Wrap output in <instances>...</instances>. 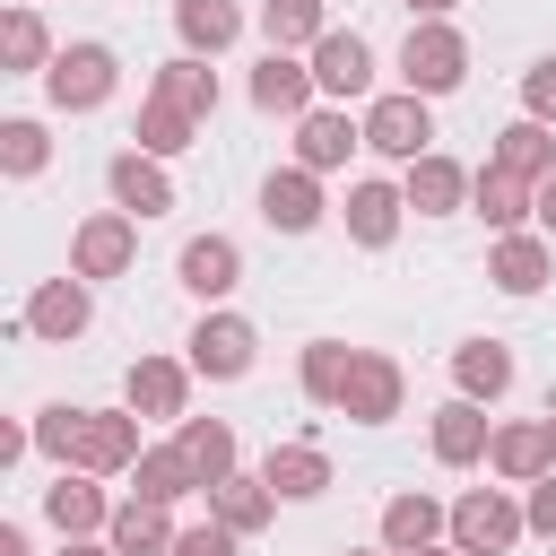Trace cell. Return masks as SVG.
Instances as JSON below:
<instances>
[{
	"label": "cell",
	"mask_w": 556,
	"mask_h": 556,
	"mask_svg": "<svg viewBox=\"0 0 556 556\" xmlns=\"http://www.w3.org/2000/svg\"><path fill=\"white\" fill-rule=\"evenodd\" d=\"M130 495L139 504H182V495H200V478H191V460H182V443H148L139 452V469H130Z\"/></svg>",
	"instance_id": "1f68e13d"
},
{
	"label": "cell",
	"mask_w": 556,
	"mask_h": 556,
	"mask_svg": "<svg viewBox=\"0 0 556 556\" xmlns=\"http://www.w3.org/2000/svg\"><path fill=\"white\" fill-rule=\"evenodd\" d=\"M400 217H408V191L382 182V174H356L348 200H339V226H348L356 252H391V243H400Z\"/></svg>",
	"instance_id": "9c48e42d"
},
{
	"label": "cell",
	"mask_w": 556,
	"mask_h": 556,
	"mask_svg": "<svg viewBox=\"0 0 556 556\" xmlns=\"http://www.w3.org/2000/svg\"><path fill=\"white\" fill-rule=\"evenodd\" d=\"M113 495H104V478H87V469H52V486H43V521L61 530V539H104L113 530Z\"/></svg>",
	"instance_id": "5bb4252c"
},
{
	"label": "cell",
	"mask_w": 556,
	"mask_h": 556,
	"mask_svg": "<svg viewBox=\"0 0 556 556\" xmlns=\"http://www.w3.org/2000/svg\"><path fill=\"white\" fill-rule=\"evenodd\" d=\"M417 556H460V547H452V539H443V547H417Z\"/></svg>",
	"instance_id": "7dc6e473"
},
{
	"label": "cell",
	"mask_w": 556,
	"mask_h": 556,
	"mask_svg": "<svg viewBox=\"0 0 556 556\" xmlns=\"http://www.w3.org/2000/svg\"><path fill=\"white\" fill-rule=\"evenodd\" d=\"M521 113H530V122H547V130H556V52H547V61H530V70H521Z\"/></svg>",
	"instance_id": "ab89813d"
},
{
	"label": "cell",
	"mask_w": 556,
	"mask_h": 556,
	"mask_svg": "<svg viewBox=\"0 0 556 556\" xmlns=\"http://www.w3.org/2000/svg\"><path fill=\"white\" fill-rule=\"evenodd\" d=\"M130 269H139V217L96 208V217H78V226H70V278L104 287V278H130Z\"/></svg>",
	"instance_id": "5b68a950"
},
{
	"label": "cell",
	"mask_w": 556,
	"mask_h": 556,
	"mask_svg": "<svg viewBox=\"0 0 556 556\" xmlns=\"http://www.w3.org/2000/svg\"><path fill=\"white\" fill-rule=\"evenodd\" d=\"M356 148H365V113H348V104H313L295 122V165L304 174H339Z\"/></svg>",
	"instance_id": "e0dca14e"
},
{
	"label": "cell",
	"mask_w": 556,
	"mask_h": 556,
	"mask_svg": "<svg viewBox=\"0 0 556 556\" xmlns=\"http://www.w3.org/2000/svg\"><path fill=\"white\" fill-rule=\"evenodd\" d=\"M486 443H495V417H486L478 400H460V391H452V400H434V408H426V452H434L443 469H478V460H486Z\"/></svg>",
	"instance_id": "7c38bea8"
},
{
	"label": "cell",
	"mask_w": 556,
	"mask_h": 556,
	"mask_svg": "<svg viewBox=\"0 0 556 556\" xmlns=\"http://www.w3.org/2000/svg\"><path fill=\"white\" fill-rule=\"evenodd\" d=\"M400 9H408V26H417V17H452L460 0H400Z\"/></svg>",
	"instance_id": "f6af8a7d"
},
{
	"label": "cell",
	"mask_w": 556,
	"mask_h": 556,
	"mask_svg": "<svg viewBox=\"0 0 556 556\" xmlns=\"http://www.w3.org/2000/svg\"><path fill=\"white\" fill-rule=\"evenodd\" d=\"M313 87H321V104H374V43L356 35V26H330L313 52Z\"/></svg>",
	"instance_id": "ba28073f"
},
{
	"label": "cell",
	"mask_w": 556,
	"mask_h": 556,
	"mask_svg": "<svg viewBox=\"0 0 556 556\" xmlns=\"http://www.w3.org/2000/svg\"><path fill=\"white\" fill-rule=\"evenodd\" d=\"M113 87H122V52L113 43H61L52 70H43V104L52 113H96V104H113Z\"/></svg>",
	"instance_id": "7a4b0ae2"
},
{
	"label": "cell",
	"mask_w": 556,
	"mask_h": 556,
	"mask_svg": "<svg viewBox=\"0 0 556 556\" xmlns=\"http://www.w3.org/2000/svg\"><path fill=\"white\" fill-rule=\"evenodd\" d=\"M191 139H200V122H191V113H174L165 96H148V104H139V122H130V148H139V156H165V165H174Z\"/></svg>",
	"instance_id": "d590c367"
},
{
	"label": "cell",
	"mask_w": 556,
	"mask_h": 556,
	"mask_svg": "<svg viewBox=\"0 0 556 556\" xmlns=\"http://www.w3.org/2000/svg\"><path fill=\"white\" fill-rule=\"evenodd\" d=\"M148 96H165V104H174V113H191V122H208L226 87H217V70H208L200 52H174V61H156V78H148Z\"/></svg>",
	"instance_id": "f546056e"
},
{
	"label": "cell",
	"mask_w": 556,
	"mask_h": 556,
	"mask_svg": "<svg viewBox=\"0 0 556 556\" xmlns=\"http://www.w3.org/2000/svg\"><path fill=\"white\" fill-rule=\"evenodd\" d=\"M313 104H321L313 61H304V52H261V70H252V113H269V122H304Z\"/></svg>",
	"instance_id": "2e32d148"
},
{
	"label": "cell",
	"mask_w": 556,
	"mask_h": 556,
	"mask_svg": "<svg viewBox=\"0 0 556 556\" xmlns=\"http://www.w3.org/2000/svg\"><path fill=\"white\" fill-rule=\"evenodd\" d=\"M460 78H469V35H460L452 17H417L408 43H400V87L434 104V96H452Z\"/></svg>",
	"instance_id": "6da1fadb"
},
{
	"label": "cell",
	"mask_w": 556,
	"mask_h": 556,
	"mask_svg": "<svg viewBox=\"0 0 556 556\" xmlns=\"http://www.w3.org/2000/svg\"><path fill=\"white\" fill-rule=\"evenodd\" d=\"M330 35V9L321 0H261V43L269 52H313Z\"/></svg>",
	"instance_id": "e575fe53"
},
{
	"label": "cell",
	"mask_w": 556,
	"mask_h": 556,
	"mask_svg": "<svg viewBox=\"0 0 556 556\" xmlns=\"http://www.w3.org/2000/svg\"><path fill=\"white\" fill-rule=\"evenodd\" d=\"M174 35H182V52L217 61V52L243 35V9H235V0H174Z\"/></svg>",
	"instance_id": "836d02e7"
},
{
	"label": "cell",
	"mask_w": 556,
	"mask_h": 556,
	"mask_svg": "<svg viewBox=\"0 0 556 556\" xmlns=\"http://www.w3.org/2000/svg\"><path fill=\"white\" fill-rule=\"evenodd\" d=\"M191 382H200L191 356H130V374H122V408L182 426V417H191Z\"/></svg>",
	"instance_id": "8fae6325"
},
{
	"label": "cell",
	"mask_w": 556,
	"mask_h": 556,
	"mask_svg": "<svg viewBox=\"0 0 556 556\" xmlns=\"http://www.w3.org/2000/svg\"><path fill=\"white\" fill-rule=\"evenodd\" d=\"M261 478L278 486V504H313V495H330V452L313 434H287V443H269Z\"/></svg>",
	"instance_id": "cb8c5ba5"
},
{
	"label": "cell",
	"mask_w": 556,
	"mask_h": 556,
	"mask_svg": "<svg viewBox=\"0 0 556 556\" xmlns=\"http://www.w3.org/2000/svg\"><path fill=\"white\" fill-rule=\"evenodd\" d=\"M339 556H391V547H339Z\"/></svg>",
	"instance_id": "c3c4849f"
},
{
	"label": "cell",
	"mask_w": 556,
	"mask_h": 556,
	"mask_svg": "<svg viewBox=\"0 0 556 556\" xmlns=\"http://www.w3.org/2000/svg\"><path fill=\"white\" fill-rule=\"evenodd\" d=\"M539 235H547V243H556V174H547V182H539Z\"/></svg>",
	"instance_id": "7bdbcfd3"
},
{
	"label": "cell",
	"mask_w": 556,
	"mask_h": 556,
	"mask_svg": "<svg viewBox=\"0 0 556 556\" xmlns=\"http://www.w3.org/2000/svg\"><path fill=\"white\" fill-rule=\"evenodd\" d=\"M374 530H382V547H391V556H417V547H443V539H452V504H443V495H426V486H400V495L382 504V521H374Z\"/></svg>",
	"instance_id": "ffe728a7"
},
{
	"label": "cell",
	"mask_w": 556,
	"mask_h": 556,
	"mask_svg": "<svg viewBox=\"0 0 556 556\" xmlns=\"http://www.w3.org/2000/svg\"><path fill=\"white\" fill-rule=\"evenodd\" d=\"M174 278H182V295L226 304V295L243 287V243H235V235H191V243L174 252Z\"/></svg>",
	"instance_id": "ac0fdd59"
},
{
	"label": "cell",
	"mask_w": 556,
	"mask_h": 556,
	"mask_svg": "<svg viewBox=\"0 0 556 556\" xmlns=\"http://www.w3.org/2000/svg\"><path fill=\"white\" fill-rule=\"evenodd\" d=\"M400 191H408V217H460V208H469V165H452V156L434 148V156H417V165L400 174Z\"/></svg>",
	"instance_id": "d4e9b609"
},
{
	"label": "cell",
	"mask_w": 556,
	"mask_h": 556,
	"mask_svg": "<svg viewBox=\"0 0 556 556\" xmlns=\"http://www.w3.org/2000/svg\"><path fill=\"white\" fill-rule=\"evenodd\" d=\"M521 521H530V539H556V469L539 486H521Z\"/></svg>",
	"instance_id": "b9f144b4"
},
{
	"label": "cell",
	"mask_w": 556,
	"mask_h": 556,
	"mask_svg": "<svg viewBox=\"0 0 556 556\" xmlns=\"http://www.w3.org/2000/svg\"><path fill=\"white\" fill-rule=\"evenodd\" d=\"M486 165H504V174H521V182H547V174H556V130L530 122V113H513V122L495 130Z\"/></svg>",
	"instance_id": "4dcf8cb0"
},
{
	"label": "cell",
	"mask_w": 556,
	"mask_h": 556,
	"mask_svg": "<svg viewBox=\"0 0 556 556\" xmlns=\"http://www.w3.org/2000/svg\"><path fill=\"white\" fill-rule=\"evenodd\" d=\"M486 469H495L504 486H539V478L556 469V434H547V417H504L495 443H486Z\"/></svg>",
	"instance_id": "d6986e66"
},
{
	"label": "cell",
	"mask_w": 556,
	"mask_h": 556,
	"mask_svg": "<svg viewBox=\"0 0 556 556\" xmlns=\"http://www.w3.org/2000/svg\"><path fill=\"white\" fill-rule=\"evenodd\" d=\"M182 348H191V374H200V382H243V374L261 365V330H252L243 313H226V304H208Z\"/></svg>",
	"instance_id": "8992f818"
},
{
	"label": "cell",
	"mask_w": 556,
	"mask_h": 556,
	"mask_svg": "<svg viewBox=\"0 0 556 556\" xmlns=\"http://www.w3.org/2000/svg\"><path fill=\"white\" fill-rule=\"evenodd\" d=\"M261 217H269V235H313V226L330 217V200H321V174H304V165H278V174L261 182Z\"/></svg>",
	"instance_id": "44dd1931"
},
{
	"label": "cell",
	"mask_w": 556,
	"mask_h": 556,
	"mask_svg": "<svg viewBox=\"0 0 556 556\" xmlns=\"http://www.w3.org/2000/svg\"><path fill=\"white\" fill-rule=\"evenodd\" d=\"M348 356H356V348H339V339H304V356H295V391H304L313 408H339V391H348Z\"/></svg>",
	"instance_id": "8d00e7d4"
},
{
	"label": "cell",
	"mask_w": 556,
	"mask_h": 556,
	"mask_svg": "<svg viewBox=\"0 0 556 556\" xmlns=\"http://www.w3.org/2000/svg\"><path fill=\"white\" fill-rule=\"evenodd\" d=\"M87 321H96V287H87V278H43V287L26 295V313H17V330L43 339V348L87 339Z\"/></svg>",
	"instance_id": "30bf717a"
},
{
	"label": "cell",
	"mask_w": 556,
	"mask_h": 556,
	"mask_svg": "<svg viewBox=\"0 0 556 556\" xmlns=\"http://www.w3.org/2000/svg\"><path fill=\"white\" fill-rule=\"evenodd\" d=\"M400 408H408V374H400V356H382V348H356V356H348L339 417H348V426H391Z\"/></svg>",
	"instance_id": "52a82bcc"
},
{
	"label": "cell",
	"mask_w": 556,
	"mask_h": 556,
	"mask_svg": "<svg viewBox=\"0 0 556 556\" xmlns=\"http://www.w3.org/2000/svg\"><path fill=\"white\" fill-rule=\"evenodd\" d=\"M139 452H148V443H139V408H87L70 469H87V478H130Z\"/></svg>",
	"instance_id": "4fadbf2b"
},
{
	"label": "cell",
	"mask_w": 556,
	"mask_h": 556,
	"mask_svg": "<svg viewBox=\"0 0 556 556\" xmlns=\"http://www.w3.org/2000/svg\"><path fill=\"white\" fill-rule=\"evenodd\" d=\"M104 547H113V556H174V513H165V504H139V495H122V513H113Z\"/></svg>",
	"instance_id": "d6a6232c"
},
{
	"label": "cell",
	"mask_w": 556,
	"mask_h": 556,
	"mask_svg": "<svg viewBox=\"0 0 556 556\" xmlns=\"http://www.w3.org/2000/svg\"><path fill=\"white\" fill-rule=\"evenodd\" d=\"M174 443H182V460H191L200 495H208L217 478H235V469H243V443H235V426H226V417H182V426H174Z\"/></svg>",
	"instance_id": "83f0119b"
},
{
	"label": "cell",
	"mask_w": 556,
	"mask_h": 556,
	"mask_svg": "<svg viewBox=\"0 0 556 556\" xmlns=\"http://www.w3.org/2000/svg\"><path fill=\"white\" fill-rule=\"evenodd\" d=\"M43 165H52V130H43L35 113L0 122V174H9V182H35Z\"/></svg>",
	"instance_id": "74e56055"
},
{
	"label": "cell",
	"mask_w": 556,
	"mask_h": 556,
	"mask_svg": "<svg viewBox=\"0 0 556 556\" xmlns=\"http://www.w3.org/2000/svg\"><path fill=\"white\" fill-rule=\"evenodd\" d=\"M469 208H478L495 235H521V226H539V182H521V174H504V165H478V174H469Z\"/></svg>",
	"instance_id": "603a6c76"
},
{
	"label": "cell",
	"mask_w": 556,
	"mask_h": 556,
	"mask_svg": "<svg viewBox=\"0 0 556 556\" xmlns=\"http://www.w3.org/2000/svg\"><path fill=\"white\" fill-rule=\"evenodd\" d=\"M486 278H495L504 295H539V287L556 278V243H547L539 226H521V235H495V243H486Z\"/></svg>",
	"instance_id": "7402d4cb"
},
{
	"label": "cell",
	"mask_w": 556,
	"mask_h": 556,
	"mask_svg": "<svg viewBox=\"0 0 556 556\" xmlns=\"http://www.w3.org/2000/svg\"><path fill=\"white\" fill-rule=\"evenodd\" d=\"M547 434H556V408H547Z\"/></svg>",
	"instance_id": "681fc988"
},
{
	"label": "cell",
	"mask_w": 556,
	"mask_h": 556,
	"mask_svg": "<svg viewBox=\"0 0 556 556\" xmlns=\"http://www.w3.org/2000/svg\"><path fill=\"white\" fill-rule=\"evenodd\" d=\"M452 391L478 400V408H495V400L513 391V348H504V339H460V348H452Z\"/></svg>",
	"instance_id": "4316f807"
},
{
	"label": "cell",
	"mask_w": 556,
	"mask_h": 556,
	"mask_svg": "<svg viewBox=\"0 0 556 556\" xmlns=\"http://www.w3.org/2000/svg\"><path fill=\"white\" fill-rule=\"evenodd\" d=\"M104 191H113V208L122 217H165V208H182V191H174V174H165V156H139V148H122L113 165H104Z\"/></svg>",
	"instance_id": "9a60e30c"
},
{
	"label": "cell",
	"mask_w": 556,
	"mask_h": 556,
	"mask_svg": "<svg viewBox=\"0 0 556 556\" xmlns=\"http://www.w3.org/2000/svg\"><path fill=\"white\" fill-rule=\"evenodd\" d=\"M365 148H374V156H391V165L408 174L417 156H434V104H426V96H408V87L374 96V104H365Z\"/></svg>",
	"instance_id": "277c9868"
},
{
	"label": "cell",
	"mask_w": 556,
	"mask_h": 556,
	"mask_svg": "<svg viewBox=\"0 0 556 556\" xmlns=\"http://www.w3.org/2000/svg\"><path fill=\"white\" fill-rule=\"evenodd\" d=\"M174 556H243V539L226 521H182L174 530Z\"/></svg>",
	"instance_id": "60d3db41"
},
{
	"label": "cell",
	"mask_w": 556,
	"mask_h": 556,
	"mask_svg": "<svg viewBox=\"0 0 556 556\" xmlns=\"http://www.w3.org/2000/svg\"><path fill=\"white\" fill-rule=\"evenodd\" d=\"M78 426H87V408H70V400H52V408H35V452L43 460H78Z\"/></svg>",
	"instance_id": "f35d334b"
},
{
	"label": "cell",
	"mask_w": 556,
	"mask_h": 556,
	"mask_svg": "<svg viewBox=\"0 0 556 556\" xmlns=\"http://www.w3.org/2000/svg\"><path fill=\"white\" fill-rule=\"evenodd\" d=\"M208 521H226L235 539H252V530H269V521H278V486H269L261 469H235V478H217V486H208Z\"/></svg>",
	"instance_id": "484cf974"
},
{
	"label": "cell",
	"mask_w": 556,
	"mask_h": 556,
	"mask_svg": "<svg viewBox=\"0 0 556 556\" xmlns=\"http://www.w3.org/2000/svg\"><path fill=\"white\" fill-rule=\"evenodd\" d=\"M61 556H113L104 539H61Z\"/></svg>",
	"instance_id": "bcb514c9"
},
{
	"label": "cell",
	"mask_w": 556,
	"mask_h": 556,
	"mask_svg": "<svg viewBox=\"0 0 556 556\" xmlns=\"http://www.w3.org/2000/svg\"><path fill=\"white\" fill-rule=\"evenodd\" d=\"M0 556H35V539H26L17 521H0Z\"/></svg>",
	"instance_id": "ee69618b"
},
{
	"label": "cell",
	"mask_w": 556,
	"mask_h": 556,
	"mask_svg": "<svg viewBox=\"0 0 556 556\" xmlns=\"http://www.w3.org/2000/svg\"><path fill=\"white\" fill-rule=\"evenodd\" d=\"M52 52H61V43H52L43 9H35V0H17V9L0 17V70H9V78H43V70H52Z\"/></svg>",
	"instance_id": "f1b7e54d"
},
{
	"label": "cell",
	"mask_w": 556,
	"mask_h": 556,
	"mask_svg": "<svg viewBox=\"0 0 556 556\" xmlns=\"http://www.w3.org/2000/svg\"><path fill=\"white\" fill-rule=\"evenodd\" d=\"M530 539V521H521V495L513 486H469V495H452V547L460 556H513Z\"/></svg>",
	"instance_id": "3957f363"
}]
</instances>
